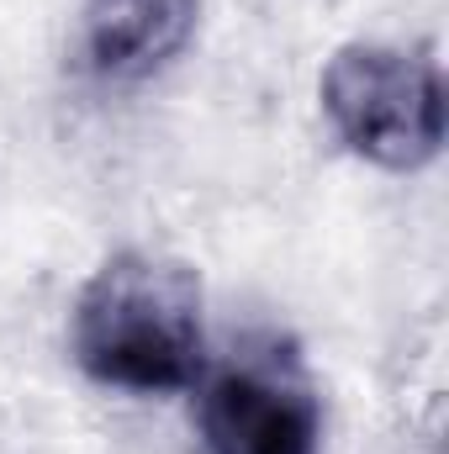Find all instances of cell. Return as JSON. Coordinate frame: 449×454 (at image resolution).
<instances>
[{
    "instance_id": "cell-1",
    "label": "cell",
    "mask_w": 449,
    "mask_h": 454,
    "mask_svg": "<svg viewBox=\"0 0 449 454\" xmlns=\"http://www.w3.org/2000/svg\"><path fill=\"white\" fill-rule=\"evenodd\" d=\"M207 296L180 259L122 248L75 296V364L112 391L164 396L207 375Z\"/></svg>"
},
{
    "instance_id": "cell-2",
    "label": "cell",
    "mask_w": 449,
    "mask_h": 454,
    "mask_svg": "<svg viewBox=\"0 0 449 454\" xmlns=\"http://www.w3.org/2000/svg\"><path fill=\"white\" fill-rule=\"evenodd\" d=\"M334 137L365 164L413 175L445 148V74L423 48L349 43L318 80Z\"/></svg>"
},
{
    "instance_id": "cell-3",
    "label": "cell",
    "mask_w": 449,
    "mask_h": 454,
    "mask_svg": "<svg viewBox=\"0 0 449 454\" xmlns=\"http://www.w3.org/2000/svg\"><path fill=\"white\" fill-rule=\"evenodd\" d=\"M196 428L207 454H318L323 402L286 333H243L201 380Z\"/></svg>"
},
{
    "instance_id": "cell-4",
    "label": "cell",
    "mask_w": 449,
    "mask_h": 454,
    "mask_svg": "<svg viewBox=\"0 0 449 454\" xmlns=\"http://www.w3.org/2000/svg\"><path fill=\"white\" fill-rule=\"evenodd\" d=\"M201 21V0H85L80 53L96 80L138 85L169 69Z\"/></svg>"
}]
</instances>
